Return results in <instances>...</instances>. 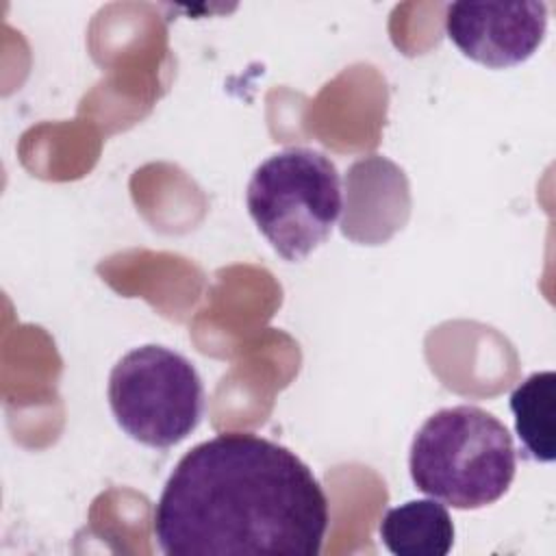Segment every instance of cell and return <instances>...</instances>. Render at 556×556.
Returning <instances> with one entry per match:
<instances>
[{
  "mask_svg": "<svg viewBox=\"0 0 556 556\" xmlns=\"http://www.w3.org/2000/svg\"><path fill=\"white\" fill-rule=\"evenodd\" d=\"M515 430L523 452L536 463L556 458V374L536 371L510 393Z\"/></svg>",
  "mask_w": 556,
  "mask_h": 556,
  "instance_id": "7",
  "label": "cell"
},
{
  "mask_svg": "<svg viewBox=\"0 0 556 556\" xmlns=\"http://www.w3.org/2000/svg\"><path fill=\"white\" fill-rule=\"evenodd\" d=\"M109 404L130 439L167 450L198 428L204 387L189 358L150 343L115 363L109 376Z\"/></svg>",
  "mask_w": 556,
  "mask_h": 556,
  "instance_id": "4",
  "label": "cell"
},
{
  "mask_svg": "<svg viewBox=\"0 0 556 556\" xmlns=\"http://www.w3.org/2000/svg\"><path fill=\"white\" fill-rule=\"evenodd\" d=\"M152 521L167 556H317L330 513L313 469L289 447L222 432L176 463Z\"/></svg>",
  "mask_w": 556,
  "mask_h": 556,
  "instance_id": "1",
  "label": "cell"
},
{
  "mask_svg": "<svg viewBox=\"0 0 556 556\" xmlns=\"http://www.w3.org/2000/svg\"><path fill=\"white\" fill-rule=\"evenodd\" d=\"M258 232L285 261H302L332 232L341 211V176L313 148H287L265 159L245 191Z\"/></svg>",
  "mask_w": 556,
  "mask_h": 556,
  "instance_id": "3",
  "label": "cell"
},
{
  "mask_svg": "<svg viewBox=\"0 0 556 556\" xmlns=\"http://www.w3.org/2000/svg\"><path fill=\"white\" fill-rule=\"evenodd\" d=\"M445 33L471 61L502 70L528 61L545 39V2H452Z\"/></svg>",
  "mask_w": 556,
  "mask_h": 556,
  "instance_id": "5",
  "label": "cell"
},
{
  "mask_svg": "<svg viewBox=\"0 0 556 556\" xmlns=\"http://www.w3.org/2000/svg\"><path fill=\"white\" fill-rule=\"evenodd\" d=\"M378 532L395 556H445L454 545L452 517L434 497L389 508Z\"/></svg>",
  "mask_w": 556,
  "mask_h": 556,
  "instance_id": "6",
  "label": "cell"
},
{
  "mask_svg": "<svg viewBox=\"0 0 556 556\" xmlns=\"http://www.w3.org/2000/svg\"><path fill=\"white\" fill-rule=\"evenodd\" d=\"M415 486L458 510L495 504L510 489L517 450L508 428L473 404L430 415L410 443Z\"/></svg>",
  "mask_w": 556,
  "mask_h": 556,
  "instance_id": "2",
  "label": "cell"
}]
</instances>
